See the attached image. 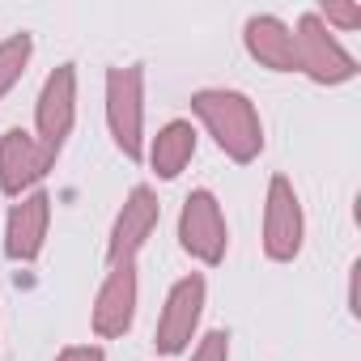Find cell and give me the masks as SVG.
Returning a JSON list of instances; mask_svg holds the SVG:
<instances>
[{
	"instance_id": "cell-7",
	"label": "cell",
	"mask_w": 361,
	"mask_h": 361,
	"mask_svg": "<svg viewBox=\"0 0 361 361\" xmlns=\"http://www.w3.org/2000/svg\"><path fill=\"white\" fill-rule=\"evenodd\" d=\"M204 293H209V285H204L200 272H192V276H183V281L170 285L166 306H161V319H157V331H153L157 353L174 357V353H183L192 344V336L200 327V314H204Z\"/></svg>"
},
{
	"instance_id": "cell-16",
	"label": "cell",
	"mask_w": 361,
	"mask_h": 361,
	"mask_svg": "<svg viewBox=\"0 0 361 361\" xmlns=\"http://www.w3.org/2000/svg\"><path fill=\"white\" fill-rule=\"evenodd\" d=\"M192 361H230V331H209L200 344H196V353H192Z\"/></svg>"
},
{
	"instance_id": "cell-2",
	"label": "cell",
	"mask_w": 361,
	"mask_h": 361,
	"mask_svg": "<svg viewBox=\"0 0 361 361\" xmlns=\"http://www.w3.org/2000/svg\"><path fill=\"white\" fill-rule=\"evenodd\" d=\"M106 128L128 161H145V68H106Z\"/></svg>"
},
{
	"instance_id": "cell-13",
	"label": "cell",
	"mask_w": 361,
	"mask_h": 361,
	"mask_svg": "<svg viewBox=\"0 0 361 361\" xmlns=\"http://www.w3.org/2000/svg\"><path fill=\"white\" fill-rule=\"evenodd\" d=\"M192 153H196V128L188 119H170L149 145V166L157 178H178L183 166L192 161Z\"/></svg>"
},
{
	"instance_id": "cell-12",
	"label": "cell",
	"mask_w": 361,
	"mask_h": 361,
	"mask_svg": "<svg viewBox=\"0 0 361 361\" xmlns=\"http://www.w3.org/2000/svg\"><path fill=\"white\" fill-rule=\"evenodd\" d=\"M243 43H247V51H251V60H259L264 68H272V73H298V60H293V30H289L281 18H272V13L247 18Z\"/></svg>"
},
{
	"instance_id": "cell-8",
	"label": "cell",
	"mask_w": 361,
	"mask_h": 361,
	"mask_svg": "<svg viewBox=\"0 0 361 361\" xmlns=\"http://www.w3.org/2000/svg\"><path fill=\"white\" fill-rule=\"evenodd\" d=\"M161 221V204L153 196V188H132L123 209L115 213V226H111V238H106V264H136V255L145 251V243L153 238Z\"/></svg>"
},
{
	"instance_id": "cell-17",
	"label": "cell",
	"mask_w": 361,
	"mask_h": 361,
	"mask_svg": "<svg viewBox=\"0 0 361 361\" xmlns=\"http://www.w3.org/2000/svg\"><path fill=\"white\" fill-rule=\"evenodd\" d=\"M56 361H106V353H102L98 344H73V348H64Z\"/></svg>"
},
{
	"instance_id": "cell-3",
	"label": "cell",
	"mask_w": 361,
	"mask_h": 361,
	"mask_svg": "<svg viewBox=\"0 0 361 361\" xmlns=\"http://www.w3.org/2000/svg\"><path fill=\"white\" fill-rule=\"evenodd\" d=\"M293 60L298 73H306L314 85H344L357 77L353 51L340 47V39L319 22V13H302L293 30Z\"/></svg>"
},
{
	"instance_id": "cell-5",
	"label": "cell",
	"mask_w": 361,
	"mask_h": 361,
	"mask_svg": "<svg viewBox=\"0 0 361 361\" xmlns=\"http://www.w3.org/2000/svg\"><path fill=\"white\" fill-rule=\"evenodd\" d=\"M306 238V217H302V200L293 192V183L285 174H272L268 183V200H264V251L272 264H289L298 259Z\"/></svg>"
},
{
	"instance_id": "cell-4",
	"label": "cell",
	"mask_w": 361,
	"mask_h": 361,
	"mask_svg": "<svg viewBox=\"0 0 361 361\" xmlns=\"http://www.w3.org/2000/svg\"><path fill=\"white\" fill-rule=\"evenodd\" d=\"M73 123H77V68L60 64V68L47 73V81L39 90V102H35V140L60 157V149L73 136Z\"/></svg>"
},
{
	"instance_id": "cell-14",
	"label": "cell",
	"mask_w": 361,
	"mask_h": 361,
	"mask_svg": "<svg viewBox=\"0 0 361 361\" xmlns=\"http://www.w3.org/2000/svg\"><path fill=\"white\" fill-rule=\"evenodd\" d=\"M30 56H35V39L30 35H9L5 43H0V98L22 81Z\"/></svg>"
},
{
	"instance_id": "cell-11",
	"label": "cell",
	"mask_w": 361,
	"mask_h": 361,
	"mask_svg": "<svg viewBox=\"0 0 361 361\" xmlns=\"http://www.w3.org/2000/svg\"><path fill=\"white\" fill-rule=\"evenodd\" d=\"M47 226H51V196L47 192H26L9 209V221H5V255L13 264H35L43 255Z\"/></svg>"
},
{
	"instance_id": "cell-15",
	"label": "cell",
	"mask_w": 361,
	"mask_h": 361,
	"mask_svg": "<svg viewBox=\"0 0 361 361\" xmlns=\"http://www.w3.org/2000/svg\"><path fill=\"white\" fill-rule=\"evenodd\" d=\"M319 13V22L331 30V26H340V30H357L361 26V5H323V9H314Z\"/></svg>"
},
{
	"instance_id": "cell-9",
	"label": "cell",
	"mask_w": 361,
	"mask_h": 361,
	"mask_svg": "<svg viewBox=\"0 0 361 361\" xmlns=\"http://www.w3.org/2000/svg\"><path fill=\"white\" fill-rule=\"evenodd\" d=\"M56 166V153L43 149L30 132L9 128L0 136V192L22 200L26 192H39V183L47 178V170Z\"/></svg>"
},
{
	"instance_id": "cell-6",
	"label": "cell",
	"mask_w": 361,
	"mask_h": 361,
	"mask_svg": "<svg viewBox=\"0 0 361 361\" xmlns=\"http://www.w3.org/2000/svg\"><path fill=\"white\" fill-rule=\"evenodd\" d=\"M178 243L183 251L200 264H221L226 259V247H230V230H226V217H221V204L213 192H192L183 200V213H178Z\"/></svg>"
},
{
	"instance_id": "cell-10",
	"label": "cell",
	"mask_w": 361,
	"mask_h": 361,
	"mask_svg": "<svg viewBox=\"0 0 361 361\" xmlns=\"http://www.w3.org/2000/svg\"><path fill=\"white\" fill-rule=\"evenodd\" d=\"M136 298H140V281H136V264H115L94 298V310H90V323H94V336L102 340H115L132 327L136 319Z\"/></svg>"
},
{
	"instance_id": "cell-1",
	"label": "cell",
	"mask_w": 361,
	"mask_h": 361,
	"mask_svg": "<svg viewBox=\"0 0 361 361\" xmlns=\"http://www.w3.org/2000/svg\"><path fill=\"white\" fill-rule=\"evenodd\" d=\"M192 111L230 161L247 166L264 153V123H259V111L247 94H238V90H196Z\"/></svg>"
}]
</instances>
